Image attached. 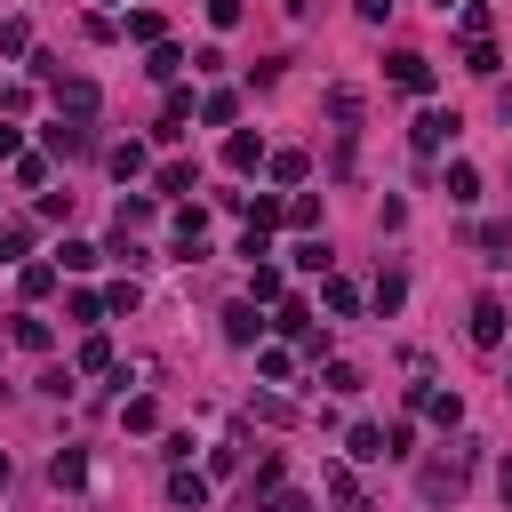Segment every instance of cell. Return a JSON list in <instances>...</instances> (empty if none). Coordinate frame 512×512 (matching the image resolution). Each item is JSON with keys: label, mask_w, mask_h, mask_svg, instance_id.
Returning a JSON list of instances; mask_svg holds the SVG:
<instances>
[{"label": "cell", "mask_w": 512, "mask_h": 512, "mask_svg": "<svg viewBox=\"0 0 512 512\" xmlns=\"http://www.w3.org/2000/svg\"><path fill=\"white\" fill-rule=\"evenodd\" d=\"M504 320H512V312H504L496 296H480V304H472V320H464V336H472L480 352H496V344H504Z\"/></svg>", "instance_id": "6da1fadb"}, {"label": "cell", "mask_w": 512, "mask_h": 512, "mask_svg": "<svg viewBox=\"0 0 512 512\" xmlns=\"http://www.w3.org/2000/svg\"><path fill=\"white\" fill-rule=\"evenodd\" d=\"M456 136V112H416V128H408V144H416V160H432L440 144Z\"/></svg>", "instance_id": "7a4b0ae2"}, {"label": "cell", "mask_w": 512, "mask_h": 512, "mask_svg": "<svg viewBox=\"0 0 512 512\" xmlns=\"http://www.w3.org/2000/svg\"><path fill=\"white\" fill-rule=\"evenodd\" d=\"M56 88V120H88L96 112V80H48Z\"/></svg>", "instance_id": "3957f363"}, {"label": "cell", "mask_w": 512, "mask_h": 512, "mask_svg": "<svg viewBox=\"0 0 512 512\" xmlns=\"http://www.w3.org/2000/svg\"><path fill=\"white\" fill-rule=\"evenodd\" d=\"M392 88H408V96H424V88H432V56H416V48H400V56H392Z\"/></svg>", "instance_id": "277c9868"}, {"label": "cell", "mask_w": 512, "mask_h": 512, "mask_svg": "<svg viewBox=\"0 0 512 512\" xmlns=\"http://www.w3.org/2000/svg\"><path fill=\"white\" fill-rule=\"evenodd\" d=\"M224 168L256 176V168H264V136H256V128H232V144H224Z\"/></svg>", "instance_id": "5b68a950"}, {"label": "cell", "mask_w": 512, "mask_h": 512, "mask_svg": "<svg viewBox=\"0 0 512 512\" xmlns=\"http://www.w3.org/2000/svg\"><path fill=\"white\" fill-rule=\"evenodd\" d=\"M408 400H416V408H424V416H432V424H448V432H456V424H464V400H456V392H432V384H416V392H408Z\"/></svg>", "instance_id": "8992f818"}, {"label": "cell", "mask_w": 512, "mask_h": 512, "mask_svg": "<svg viewBox=\"0 0 512 512\" xmlns=\"http://www.w3.org/2000/svg\"><path fill=\"white\" fill-rule=\"evenodd\" d=\"M344 456L352 464H384V424H352L344 432Z\"/></svg>", "instance_id": "52a82bcc"}, {"label": "cell", "mask_w": 512, "mask_h": 512, "mask_svg": "<svg viewBox=\"0 0 512 512\" xmlns=\"http://www.w3.org/2000/svg\"><path fill=\"white\" fill-rule=\"evenodd\" d=\"M168 504H184V512H200V504H208V480L176 464V472H168Z\"/></svg>", "instance_id": "ba28073f"}, {"label": "cell", "mask_w": 512, "mask_h": 512, "mask_svg": "<svg viewBox=\"0 0 512 512\" xmlns=\"http://www.w3.org/2000/svg\"><path fill=\"white\" fill-rule=\"evenodd\" d=\"M328 504H336V512H368V496H360V480H352L344 464H328Z\"/></svg>", "instance_id": "9c48e42d"}, {"label": "cell", "mask_w": 512, "mask_h": 512, "mask_svg": "<svg viewBox=\"0 0 512 512\" xmlns=\"http://www.w3.org/2000/svg\"><path fill=\"white\" fill-rule=\"evenodd\" d=\"M280 296V264L264 256V264H248V304H272Z\"/></svg>", "instance_id": "30bf717a"}, {"label": "cell", "mask_w": 512, "mask_h": 512, "mask_svg": "<svg viewBox=\"0 0 512 512\" xmlns=\"http://www.w3.org/2000/svg\"><path fill=\"white\" fill-rule=\"evenodd\" d=\"M224 336H232V344H256V336H264L256 304H232V312H224Z\"/></svg>", "instance_id": "8fae6325"}, {"label": "cell", "mask_w": 512, "mask_h": 512, "mask_svg": "<svg viewBox=\"0 0 512 512\" xmlns=\"http://www.w3.org/2000/svg\"><path fill=\"white\" fill-rule=\"evenodd\" d=\"M496 64H504V56H496V40H464V72H480V80H496Z\"/></svg>", "instance_id": "7c38bea8"}, {"label": "cell", "mask_w": 512, "mask_h": 512, "mask_svg": "<svg viewBox=\"0 0 512 512\" xmlns=\"http://www.w3.org/2000/svg\"><path fill=\"white\" fill-rule=\"evenodd\" d=\"M144 72H152V80H176V72H184V48H176V40H152V64H144Z\"/></svg>", "instance_id": "4fadbf2b"}, {"label": "cell", "mask_w": 512, "mask_h": 512, "mask_svg": "<svg viewBox=\"0 0 512 512\" xmlns=\"http://www.w3.org/2000/svg\"><path fill=\"white\" fill-rule=\"evenodd\" d=\"M48 152H64V160L88 152V128H80V120H56V128H48Z\"/></svg>", "instance_id": "5bb4252c"}, {"label": "cell", "mask_w": 512, "mask_h": 512, "mask_svg": "<svg viewBox=\"0 0 512 512\" xmlns=\"http://www.w3.org/2000/svg\"><path fill=\"white\" fill-rule=\"evenodd\" d=\"M56 280H64V272H56V264H24V272H16V288H24V296H32V304H40V296H48V288H56Z\"/></svg>", "instance_id": "9a60e30c"}, {"label": "cell", "mask_w": 512, "mask_h": 512, "mask_svg": "<svg viewBox=\"0 0 512 512\" xmlns=\"http://www.w3.org/2000/svg\"><path fill=\"white\" fill-rule=\"evenodd\" d=\"M320 296H328V312H336V320H352V312H360V288H352V280H320Z\"/></svg>", "instance_id": "2e32d148"}, {"label": "cell", "mask_w": 512, "mask_h": 512, "mask_svg": "<svg viewBox=\"0 0 512 512\" xmlns=\"http://www.w3.org/2000/svg\"><path fill=\"white\" fill-rule=\"evenodd\" d=\"M48 480H56V488H80V480H88V464H80V448H56V464H48Z\"/></svg>", "instance_id": "e0dca14e"}, {"label": "cell", "mask_w": 512, "mask_h": 512, "mask_svg": "<svg viewBox=\"0 0 512 512\" xmlns=\"http://www.w3.org/2000/svg\"><path fill=\"white\" fill-rule=\"evenodd\" d=\"M264 168H272V184H304V152H264Z\"/></svg>", "instance_id": "ac0fdd59"}, {"label": "cell", "mask_w": 512, "mask_h": 512, "mask_svg": "<svg viewBox=\"0 0 512 512\" xmlns=\"http://www.w3.org/2000/svg\"><path fill=\"white\" fill-rule=\"evenodd\" d=\"M448 200H456V208H464V200H480V168H464V160H456V168H448Z\"/></svg>", "instance_id": "d6986e66"}, {"label": "cell", "mask_w": 512, "mask_h": 512, "mask_svg": "<svg viewBox=\"0 0 512 512\" xmlns=\"http://www.w3.org/2000/svg\"><path fill=\"white\" fill-rule=\"evenodd\" d=\"M456 24H464V40H488V8L480 0H456Z\"/></svg>", "instance_id": "ffe728a7"}, {"label": "cell", "mask_w": 512, "mask_h": 512, "mask_svg": "<svg viewBox=\"0 0 512 512\" xmlns=\"http://www.w3.org/2000/svg\"><path fill=\"white\" fill-rule=\"evenodd\" d=\"M24 48H32V24L8 16V24H0V56H24Z\"/></svg>", "instance_id": "44dd1931"}, {"label": "cell", "mask_w": 512, "mask_h": 512, "mask_svg": "<svg viewBox=\"0 0 512 512\" xmlns=\"http://www.w3.org/2000/svg\"><path fill=\"white\" fill-rule=\"evenodd\" d=\"M232 112H240V96H232V88H216V96H208V104H200V120H208V128H224V120H232Z\"/></svg>", "instance_id": "7402d4cb"}, {"label": "cell", "mask_w": 512, "mask_h": 512, "mask_svg": "<svg viewBox=\"0 0 512 512\" xmlns=\"http://www.w3.org/2000/svg\"><path fill=\"white\" fill-rule=\"evenodd\" d=\"M16 184L40 192V184H48V160H40V152H16Z\"/></svg>", "instance_id": "603a6c76"}, {"label": "cell", "mask_w": 512, "mask_h": 512, "mask_svg": "<svg viewBox=\"0 0 512 512\" xmlns=\"http://www.w3.org/2000/svg\"><path fill=\"white\" fill-rule=\"evenodd\" d=\"M88 264H96L88 240H64V248H56V272H88Z\"/></svg>", "instance_id": "cb8c5ba5"}, {"label": "cell", "mask_w": 512, "mask_h": 512, "mask_svg": "<svg viewBox=\"0 0 512 512\" xmlns=\"http://www.w3.org/2000/svg\"><path fill=\"white\" fill-rule=\"evenodd\" d=\"M112 256H120L128 272H144V264H152V248H144V240H128V232H112Z\"/></svg>", "instance_id": "d4e9b609"}, {"label": "cell", "mask_w": 512, "mask_h": 512, "mask_svg": "<svg viewBox=\"0 0 512 512\" xmlns=\"http://www.w3.org/2000/svg\"><path fill=\"white\" fill-rule=\"evenodd\" d=\"M400 296H408V280L400 272H376V312H400Z\"/></svg>", "instance_id": "484cf974"}, {"label": "cell", "mask_w": 512, "mask_h": 512, "mask_svg": "<svg viewBox=\"0 0 512 512\" xmlns=\"http://www.w3.org/2000/svg\"><path fill=\"white\" fill-rule=\"evenodd\" d=\"M280 328H288V336H312V304L288 296V304H280Z\"/></svg>", "instance_id": "4316f807"}, {"label": "cell", "mask_w": 512, "mask_h": 512, "mask_svg": "<svg viewBox=\"0 0 512 512\" xmlns=\"http://www.w3.org/2000/svg\"><path fill=\"white\" fill-rule=\"evenodd\" d=\"M8 336H16V344H24V352H48V320H32V312H24V320H16V328H8Z\"/></svg>", "instance_id": "83f0119b"}, {"label": "cell", "mask_w": 512, "mask_h": 512, "mask_svg": "<svg viewBox=\"0 0 512 512\" xmlns=\"http://www.w3.org/2000/svg\"><path fill=\"white\" fill-rule=\"evenodd\" d=\"M104 368H112V344L88 336V344H80V376H104Z\"/></svg>", "instance_id": "f1b7e54d"}, {"label": "cell", "mask_w": 512, "mask_h": 512, "mask_svg": "<svg viewBox=\"0 0 512 512\" xmlns=\"http://www.w3.org/2000/svg\"><path fill=\"white\" fill-rule=\"evenodd\" d=\"M256 368H264V376H272V384H288V376H296V360H288V352H280V344H264V352H256Z\"/></svg>", "instance_id": "f546056e"}, {"label": "cell", "mask_w": 512, "mask_h": 512, "mask_svg": "<svg viewBox=\"0 0 512 512\" xmlns=\"http://www.w3.org/2000/svg\"><path fill=\"white\" fill-rule=\"evenodd\" d=\"M32 248V224H0V264H16Z\"/></svg>", "instance_id": "4dcf8cb0"}, {"label": "cell", "mask_w": 512, "mask_h": 512, "mask_svg": "<svg viewBox=\"0 0 512 512\" xmlns=\"http://www.w3.org/2000/svg\"><path fill=\"white\" fill-rule=\"evenodd\" d=\"M128 40H144V48H152V40H160V16H152V8H128Z\"/></svg>", "instance_id": "1f68e13d"}, {"label": "cell", "mask_w": 512, "mask_h": 512, "mask_svg": "<svg viewBox=\"0 0 512 512\" xmlns=\"http://www.w3.org/2000/svg\"><path fill=\"white\" fill-rule=\"evenodd\" d=\"M320 104H328V120H360V96H352V88H328Z\"/></svg>", "instance_id": "d6a6232c"}, {"label": "cell", "mask_w": 512, "mask_h": 512, "mask_svg": "<svg viewBox=\"0 0 512 512\" xmlns=\"http://www.w3.org/2000/svg\"><path fill=\"white\" fill-rule=\"evenodd\" d=\"M112 176H144V144H112Z\"/></svg>", "instance_id": "836d02e7"}, {"label": "cell", "mask_w": 512, "mask_h": 512, "mask_svg": "<svg viewBox=\"0 0 512 512\" xmlns=\"http://www.w3.org/2000/svg\"><path fill=\"white\" fill-rule=\"evenodd\" d=\"M192 176H200L192 160H168V168H160V192H192Z\"/></svg>", "instance_id": "e575fe53"}, {"label": "cell", "mask_w": 512, "mask_h": 512, "mask_svg": "<svg viewBox=\"0 0 512 512\" xmlns=\"http://www.w3.org/2000/svg\"><path fill=\"white\" fill-rule=\"evenodd\" d=\"M296 272H328V240H296Z\"/></svg>", "instance_id": "d590c367"}, {"label": "cell", "mask_w": 512, "mask_h": 512, "mask_svg": "<svg viewBox=\"0 0 512 512\" xmlns=\"http://www.w3.org/2000/svg\"><path fill=\"white\" fill-rule=\"evenodd\" d=\"M320 384H328V392H360V368H352V360H328V376H320Z\"/></svg>", "instance_id": "8d00e7d4"}, {"label": "cell", "mask_w": 512, "mask_h": 512, "mask_svg": "<svg viewBox=\"0 0 512 512\" xmlns=\"http://www.w3.org/2000/svg\"><path fill=\"white\" fill-rule=\"evenodd\" d=\"M120 424H128V432H152V424H160V408H152V400H128V408H120Z\"/></svg>", "instance_id": "74e56055"}, {"label": "cell", "mask_w": 512, "mask_h": 512, "mask_svg": "<svg viewBox=\"0 0 512 512\" xmlns=\"http://www.w3.org/2000/svg\"><path fill=\"white\" fill-rule=\"evenodd\" d=\"M288 224H296V232H312V224H320V200H312V192H304V200H288Z\"/></svg>", "instance_id": "f35d334b"}, {"label": "cell", "mask_w": 512, "mask_h": 512, "mask_svg": "<svg viewBox=\"0 0 512 512\" xmlns=\"http://www.w3.org/2000/svg\"><path fill=\"white\" fill-rule=\"evenodd\" d=\"M208 24H216V32H232V24H240V0H208Z\"/></svg>", "instance_id": "ab89813d"}, {"label": "cell", "mask_w": 512, "mask_h": 512, "mask_svg": "<svg viewBox=\"0 0 512 512\" xmlns=\"http://www.w3.org/2000/svg\"><path fill=\"white\" fill-rule=\"evenodd\" d=\"M352 8H360L368 24H384V16H392V0H352Z\"/></svg>", "instance_id": "60d3db41"}, {"label": "cell", "mask_w": 512, "mask_h": 512, "mask_svg": "<svg viewBox=\"0 0 512 512\" xmlns=\"http://www.w3.org/2000/svg\"><path fill=\"white\" fill-rule=\"evenodd\" d=\"M16 152H24V136H16V128H0V160H16Z\"/></svg>", "instance_id": "b9f144b4"}, {"label": "cell", "mask_w": 512, "mask_h": 512, "mask_svg": "<svg viewBox=\"0 0 512 512\" xmlns=\"http://www.w3.org/2000/svg\"><path fill=\"white\" fill-rule=\"evenodd\" d=\"M272 512H312V496H280V504H272Z\"/></svg>", "instance_id": "7bdbcfd3"}, {"label": "cell", "mask_w": 512, "mask_h": 512, "mask_svg": "<svg viewBox=\"0 0 512 512\" xmlns=\"http://www.w3.org/2000/svg\"><path fill=\"white\" fill-rule=\"evenodd\" d=\"M496 480H504V504H512V456H504V472H496Z\"/></svg>", "instance_id": "ee69618b"}, {"label": "cell", "mask_w": 512, "mask_h": 512, "mask_svg": "<svg viewBox=\"0 0 512 512\" xmlns=\"http://www.w3.org/2000/svg\"><path fill=\"white\" fill-rule=\"evenodd\" d=\"M0 488H8V456H0Z\"/></svg>", "instance_id": "f6af8a7d"}, {"label": "cell", "mask_w": 512, "mask_h": 512, "mask_svg": "<svg viewBox=\"0 0 512 512\" xmlns=\"http://www.w3.org/2000/svg\"><path fill=\"white\" fill-rule=\"evenodd\" d=\"M504 336H512V320H504Z\"/></svg>", "instance_id": "bcb514c9"}, {"label": "cell", "mask_w": 512, "mask_h": 512, "mask_svg": "<svg viewBox=\"0 0 512 512\" xmlns=\"http://www.w3.org/2000/svg\"><path fill=\"white\" fill-rule=\"evenodd\" d=\"M440 8H456V0H440Z\"/></svg>", "instance_id": "7dc6e473"}, {"label": "cell", "mask_w": 512, "mask_h": 512, "mask_svg": "<svg viewBox=\"0 0 512 512\" xmlns=\"http://www.w3.org/2000/svg\"><path fill=\"white\" fill-rule=\"evenodd\" d=\"M112 8H128V0H112Z\"/></svg>", "instance_id": "c3c4849f"}]
</instances>
